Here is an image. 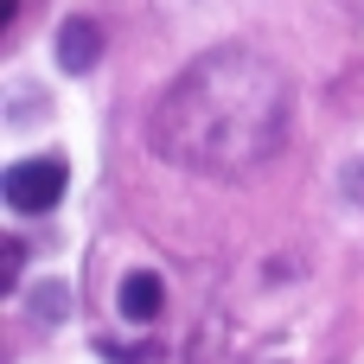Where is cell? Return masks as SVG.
<instances>
[{
    "instance_id": "obj_1",
    "label": "cell",
    "mask_w": 364,
    "mask_h": 364,
    "mask_svg": "<svg viewBox=\"0 0 364 364\" xmlns=\"http://www.w3.org/2000/svg\"><path fill=\"white\" fill-rule=\"evenodd\" d=\"M154 154L192 173H250L288 134V77L243 45L205 51L154 109Z\"/></svg>"
},
{
    "instance_id": "obj_2",
    "label": "cell",
    "mask_w": 364,
    "mask_h": 364,
    "mask_svg": "<svg viewBox=\"0 0 364 364\" xmlns=\"http://www.w3.org/2000/svg\"><path fill=\"white\" fill-rule=\"evenodd\" d=\"M6 205L19 211V218H38V211H51L58 198H64V160L58 154H38V160H19V166H6Z\"/></svg>"
},
{
    "instance_id": "obj_3",
    "label": "cell",
    "mask_w": 364,
    "mask_h": 364,
    "mask_svg": "<svg viewBox=\"0 0 364 364\" xmlns=\"http://www.w3.org/2000/svg\"><path fill=\"white\" fill-rule=\"evenodd\" d=\"M96 64H102V19L70 13V19L58 26V70L83 77V70H96Z\"/></svg>"
},
{
    "instance_id": "obj_4",
    "label": "cell",
    "mask_w": 364,
    "mask_h": 364,
    "mask_svg": "<svg viewBox=\"0 0 364 364\" xmlns=\"http://www.w3.org/2000/svg\"><path fill=\"white\" fill-rule=\"evenodd\" d=\"M115 307H122V320H128V326H154V320H160V307H166V288H160V275H154V269H134V275H122V288H115Z\"/></svg>"
},
{
    "instance_id": "obj_5",
    "label": "cell",
    "mask_w": 364,
    "mask_h": 364,
    "mask_svg": "<svg viewBox=\"0 0 364 364\" xmlns=\"http://www.w3.org/2000/svg\"><path fill=\"white\" fill-rule=\"evenodd\" d=\"M32 307H38V314H64V288H38Z\"/></svg>"
},
{
    "instance_id": "obj_6",
    "label": "cell",
    "mask_w": 364,
    "mask_h": 364,
    "mask_svg": "<svg viewBox=\"0 0 364 364\" xmlns=\"http://www.w3.org/2000/svg\"><path fill=\"white\" fill-rule=\"evenodd\" d=\"M346 192H352V198L364 205V166H352V179H346Z\"/></svg>"
}]
</instances>
